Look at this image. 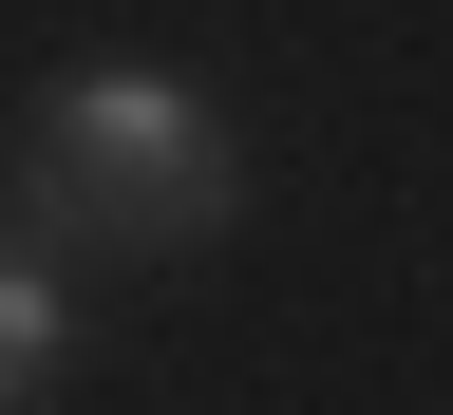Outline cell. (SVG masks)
Here are the masks:
<instances>
[{"instance_id":"6da1fadb","label":"cell","mask_w":453,"mask_h":415,"mask_svg":"<svg viewBox=\"0 0 453 415\" xmlns=\"http://www.w3.org/2000/svg\"><path fill=\"white\" fill-rule=\"evenodd\" d=\"M19 208L76 227V246H208L226 208H246V151H226V113L189 76H57L38 95V151H19Z\"/></svg>"},{"instance_id":"7a4b0ae2","label":"cell","mask_w":453,"mask_h":415,"mask_svg":"<svg viewBox=\"0 0 453 415\" xmlns=\"http://www.w3.org/2000/svg\"><path fill=\"white\" fill-rule=\"evenodd\" d=\"M38 359H57V303H38V265L0 246V396H38Z\"/></svg>"}]
</instances>
